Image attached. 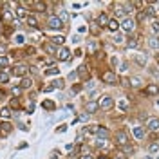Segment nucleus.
<instances>
[{
  "instance_id": "obj_1",
  "label": "nucleus",
  "mask_w": 159,
  "mask_h": 159,
  "mask_svg": "<svg viewBox=\"0 0 159 159\" xmlns=\"http://www.w3.org/2000/svg\"><path fill=\"white\" fill-rule=\"evenodd\" d=\"M112 141H114V145H116L118 148H121V147L132 143V141H130V132L125 130V129H118L114 132V136H112Z\"/></svg>"
},
{
  "instance_id": "obj_2",
  "label": "nucleus",
  "mask_w": 159,
  "mask_h": 159,
  "mask_svg": "<svg viewBox=\"0 0 159 159\" xmlns=\"http://www.w3.org/2000/svg\"><path fill=\"white\" fill-rule=\"evenodd\" d=\"M119 29H121L123 34L132 36L136 33V29H138V20L132 18V16H127L125 20H119Z\"/></svg>"
},
{
  "instance_id": "obj_3",
  "label": "nucleus",
  "mask_w": 159,
  "mask_h": 159,
  "mask_svg": "<svg viewBox=\"0 0 159 159\" xmlns=\"http://www.w3.org/2000/svg\"><path fill=\"white\" fill-rule=\"evenodd\" d=\"M99 80H101L105 85H118L121 76H119L114 69H105L101 74H99Z\"/></svg>"
},
{
  "instance_id": "obj_4",
  "label": "nucleus",
  "mask_w": 159,
  "mask_h": 159,
  "mask_svg": "<svg viewBox=\"0 0 159 159\" xmlns=\"http://www.w3.org/2000/svg\"><path fill=\"white\" fill-rule=\"evenodd\" d=\"M98 105H99V110H103V112H110V110L114 109L116 101H114V98H112L110 94H101L99 99H98Z\"/></svg>"
},
{
  "instance_id": "obj_5",
  "label": "nucleus",
  "mask_w": 159,
  "mask_h": 159,
  "mask_svg": "<svg viewBox=\"0 0 159 159\" xmlns=\"http://www.w3.org/2000/svg\"><path fill=\"white\" fill-rule=\"evenodd\" d=\"M27 72H29V65H27V63H22V61L11 67V74H13V76H16V78H20V80L25 78V76H27Z\"/></svg>"
},
{
  "instance_id": "obj_6",
  "label": "nucleus",
  "mask_w": 159,
  "mask_h": 159,
  "mask_svg": "<svg viewBox=\"0 0 159 159\" xmlns=\"http://www.w3.org/2000/svg\"><path fill=\"white\" fill-rule=\"evenodd\" d=\"M141 94L147 96V98H156V96H159V85L156 81H150V83L145 85V89L141 90Z\"/></svg>"
},
{
  "instance_id": "obj_7",
  "label": "nucleus",
  "mask_w": 159,
  "mask_h": 159,
  "mask_svg": "<svg viewBox=\"0 0 159 159\" xmlns=\"http://www.w3.org/2000/svg\"><path fill=\"white\" fill-rule=\"evenodd\" d=\"M145 129H147V132H150V134H157L159 132V118L157 116H150V118H147V121H145Z\"/></svg>"
},
{
  "instance_id": "obj_8",
  "label": "nucleus",
  "mask_w": 159,
  "mask_h": 159,
  "mask_svg": "<svg viewBox=\"0 0 159 159\" xmlns=\"http://www.w3.org/2000/svg\"><path fill=\"white\" fill-rule=\"evenodd\" d=\"M61 27H63V22L58 18V15H49V16H47V29L60 31Z\"/></svg>"
},
{
  "instance_id": "obj_9",
  "label": "nucleus",
  "mask_w": 159,
  "mask_h": 159,
  "mask_svg": "<svg viewBox=\"0 0 159 159\" xmlns=\"http://www.w3.org/2000/svg\"><path fill=\"white\" fill-rule=\"evenodd\" d=\"M109 13L107 11H101V13H98V16H96V25H98L99 29H107V25H109Z\"/></svg>"
},
{
  "instance_id": "obj_10",
  "label": "nucleus",
  "mask_w": 159,
  "mask_h": 159,
  "mask_svg": "<svg viewBox=\"0 0 159 159\" xmlns=\"http://www.w3.org/2000/svg\"><path fill=\"white\" fill-rule=\"evenodd\" d=\"M130 136H134V139L141 141V139L147 138V129L141 127V125H136V127H132V130H130Z\"/></svg>"
},
{
  "instance_id": "obj_11",
  "label": "nucleus",
  "mask_w": 159,
  "mask_h": 159,
  "mask_svg": "<svg viewBox=\"0 0 159 159\" xmlns=\"http://www.w3.org/2000/svg\"><path fill=\"white\" fill-rule=\"evenodd\" d=\"M130 78V89H145V85H147V81L141 78V76H129Z\"/></svg>"
},
{
  "instance_id": "obj_12",
  "label": "nucleus",
  "mask_w": 159,
  "mask_h": 159,
  "mask_svg": "<svg viewBox=\"0 0 159 159\" xmlns=\"http://www.w3.org/2000/svg\"><path fill=\"white\" fill-rule=\"evenodd\" d=\"M83 109H85V112L87 114H96L99 110V105H98V99H89V101H85V105H83Z\"/></svg>"
},
{
  "instance_id": "obj_13",
  "label": "nucleus",
  "mask_w": 159,
  "mask_h": 159,
  "mask_svg": "<svg viewBox=\"0 0 159 159\" xmlns=\"http://www.w3.org/2000/svg\"><path fill=\"white\" fill-rule=\"evenodd\" d=\"M109 136H110L109 127H105V125H98V129H96V138L98 139H109Z\"/></svg>"
},
{
  "instance_id": "obj_14",
  "label": "nucleus",
  "mask_w": 159,
  "mask_h": 159,
  "mask_svg": "<svg viewBox=\"0 0 159 159\" xmlns=\"http://www.w3.org/2000/svg\"><path fill=\"white\" fill-rule=\"evenodd\" d=\"M56 58L60 61H70V51L67 47H60L58 52H56Z\"/></svg>"
},
{
  "instance_id": "obj_15",
  "label": "nucleus",
  "mask_w": 159,
  "mask_h": 159,
  "mask_svg": "<svg viewBox=\"0 0 159 159\" xmlns=\"http://www.w3.org/2000/svg\"><path fill=\"white\" fill-rule=\"evenodd\" d=\"M132 61L136 63V65H139V67H147V63H148V56L147 54H134V58H132Z\"/></svg>"
},
{
  "instance_id": "obj_16",
  "label": "nucleus",
  "mask_w": 159,
  "mask_h": 159,
  "mask_svg": "<svg viewBox=\"0 0 159 159\" xmlns=\"http://www.w3.org/2000/svg\"><path fill=\"white\" fill-rule=\"evenodd\" d=\"M125 47H127V49H139V47H141V42H139L138 36L132 34V36L125 42Z\"/></svg>"
},
{
  "instance_id": "obj_17",
  "label": "nucleus",
  "mask_w": 159,
  "mask_h": 159,
  "mask_svg": "<svg viewBox=\"0 0 159 159\" xmlns=\"http://www.w3.org/2000/svg\"><path fill=\"white\" fill-rule=\"evenodd\" d=\"M110 40H112V43H114V45H123V43H125V42H127V38H125V34H123V33H114V34H112V36H110Z\"/></svg>"
},
{
  "instance_id": "obj_18",
  "label": "nucleus",
  "mask_w": 159,
  "mask_h": 159,
  "mask_svg": "<svg viewBox=\"0 0 159 159\" xmlns=\"http://www.w3.org/2000/svg\"><path fill=\"white\" fill-rule=\"evenodd\" d=\"M134 152H136V147H134V143H129V145H125V147H121V148H119V154H123L125 157L132 156Z\"/></svg>"
},
{
  "instance_id": "obj_19",
  "label": "nucleus",
  "mask_w": 159,
  "mask_h": 159,
  "mask_svg": "<svg viewBox=\"0 0 159 159\" xmlns=\"http://www.w3.org/2000/svg\"><path fill=\"white\" fill-rule=\"evenodd\" d=\"M107 31H109L110 34H114V33H118L119 31V20H116L114 16L109 20V25H107Z\"/></svg>"
},
{
  "instance_id": "obj_20",
  "label": "nucleus",
  "mask_w": 159,
  "mask_h": 159,
  "mask_svg": "<svg viewBox=\"0 0 159 159\" xmlns=\"http://www.w3.org/2000/svg\"><path fill=\"white\" fill-rule=\"evenodd\" d=\"M31 7H33V11H36V13H45V11H47V4L36 0V2H33V4H31Z\"/></svg>"
},
{
  "instance_id": "obj_21",
  "label": "nucleus",
  "mask_w": 159,
  "mask_h": 159,
  "mask_svg": "<svg viewBox=\"0 0 159 159\" xmlns=\"http://www.w3.org/2000/svg\"><path fill=\"white\" fill-rule=\"evenodd\" d=\"M87 51H89L92 56H96V54L99 52V43L96 42V40H90L89 43H87Z\"/></svg>"
},
{
  "instance_id": "obj_22",
  "label": "nucleus",
  "mask_w": 159,
  "mask_h": 159,
  "mask_svg": "<svg viewBox=\"0 0 159 159\" xmlns=\"http://www.w3.org/2000/svg\"><path fill=\"white\" fill-rule=\"evenodd\" d=\"M148 31L152 36H159V20H150Z\"/></svg>"
},
{
  "instance_id": "obj_23",
  "label": "nucleus",
  "mask_w": 159,
  "mask_h": 159,
  "mask_svg": "<svg viewBox=\"0 0 159 159\" xmlns=\"http://www.w3.org/2000/svg\"><path fill=\"white\" fill-rule=\"evenodd\" d=\"M43 51H45L47 54H51V56H56L58 47H56L54 43H51V42H45V43H43Z\"/></svg>"
},
{
  "instance_id": "obj_24",
  "label": "nucleus",
  "mask_w": 159,
  "mask_h": 159,
  "mask_svg": "<svg viewBox=\"0 0 159 159\" xmlns=\"http://www.w3.org/2000/svg\"><path fill=\"white\" fill-rule=\"evenodd\" d=\"M25 22L29 24V25L33 27V29H40V24H38V20H36V16H34L33 13H29V15H27V18H25Z\"/></svg>"
},
{
  "instance_id": "obj_25",
  "label": "nucleus",
  "mask_w": 159,
  "mask_h": 159,
  "mask_svg": "<svg viewBox=\"0 0 159 159\" xmlns=\"http://www.w3.org/2000/svg\"><path fill=\"white\" fill-rule=\"evenodd\" d=\"M31 87H33V80H31L29 76H25V78L20 80V89L22 90H27V89H31Z\"/></svg>"
},
{
  "instance_id": "obj_26",
  "label": "nucleus",
  "mask_w": 159,
  "mask_h": 159,
  "mask_svg": "<svg viewBox=\"0 0 159 159\" xmlns=\"http://www.w3.org/2000/svg\"><path fill=\"white\" fill-rule=\"evenodd\" d=\"M11 80V72L7 69L6 70H0V85H6V83H9Z\"/></svg>"
},
{
  "instance_id": "obj_27",
  "label": "nucleus",
  "mask_w": 159,
  "mask_h": 159,
  "mask_svg": "<svg viewBox=\"0 0 159 159\" xmlns=\"http://www.w3.org/2000/svg\"><path fill=\"white\" fill-rule=\"evenodd\" d=\"M78 76H80L81 80H87V78H90L89 70H87V65H80V67H78Z\"/></svg>"
},
{
  "instance_id": "obj_28",
  "label": "nucleus",
  "mask_w": 159,
  "mask_h": 159,
  "mask_svg": "<svg viewBox=\"0 0 159 159\" xmlns=\"http://www.w3.org/2000/svg\"><path fill=\"white\" fill-rule=\"evenodd\" d=\"M9 118H11V109L9 107H2L0 109V119L2 121H7Z\"/></svg>"
},
{
  "instance_id": "obj_29",
  "label": "nucleus",
  "mask_w": 159,
  "mask_h": 159,
  "mask_svg": "<svg viewBox=\"0 0 159 159\" xmlns=\"http://www.w3.org/2000/svg\"><path fill=\"white\" fill-rule=\"evenodd\" d=\"M0 127H2V136L9 134L11 130H13V125H11L9 121H0Z\"/></svg>"
},
{
  "instance_id": "obj_30",
  "label": "nucleus",
  "mask_w": 159,
  "mask_h": 159,
  "mask_svg": "<svg viewBox=\"0 0 159 159\" xmlns=\"http://www.w3.org/2000/svg\"><path fill=\"white\" fill-rule=\"evenodd\" d=\"M148 47L150 49L159 51V36H150L148 38Z\"/></svg>"
},
{
  "instance_id": "obj_31",
  "label": "nucleus",
  "mask_w": 159,
  "mask_h": 159,
  "mask_svg": "<svg viewBox=\"0 0 159 159\" xmlns=\"http://www.w3.org/2000/svg\"><path fill=\"white\" fill-rule=\"evenodd\" d=\"M7 65H9V58H7V54H0V70H6L7 69Z\"/></svg>"
},
{
  "instance_id": "obj_32",
  "label": "nucleus",
  "mask_w": 159,
  "mask_h": 159,
  "mask_svg": "<svg viewBox=\"0 0 159 159\" xmlns=\"http://www.w3.org/2000/svg\"><path fill=\"white\" fill-rule=\"evenodd\" d=\"M49 42H51V43H54L56 47H60V45L63 47V42H65V36H63V34H61V36H52V38L49 40Z\"/></svg>"
},
{
  "instance_id": "obj_33",
  "label": "nucleus",
  "mask_w": 159,
  "mask_h": 159,
  "mask_svg": "<svg viewBox=\"0 0 159 159\" xmlns=\"http://www.w3.org/2000/svg\"><path fill=\"white\" fill-rule=\"evenodd\" d=\"M107 145H109V141H107V139H98V138H96V141H94V147L99 148V150H105V148H107Z\"/></svg>"
},
{
  "instance_id": "obj_34",
  "label": "nucleus",
  "mask_w": 159,
  "mask_h": 159,
  "mask_svg": "<svg viewBox=\"0 0 159 159\" xmlns=\"http://www.w3.org/2000/svg\"><path fill=\"white\" fill-rule=\"evenodd\" d=\"M4 7H6V9L2 11V18H4V20H13V18H15V13L7 9V4H6Z\"/></svg>"
},
{
  "instance_id": "obj_35",
  "label": "nucleus",
  "mask_w": 159,
  "mask_h": 159,
  "mask_svg": "<svg viewBox=\"0 0 159 159\" xmlns=\"http://www.w3.org/2000/svg\"><path fill=\"white\" fill-rule=\"evenodd\" d=\"M42 107H43L45 110H54L56 109L54 101H51V99H43V101H42Z\"/></svg>"
},
{
  "instance_id": "obj_36",
  "label": "nucleus",
  "mask_w": 159,
  "mask_h": 159,
  "mask_svg": "<svg viewBox=\"0 0 159 159\" xmlns=\"http://www.w3.org/2000/svg\"><path fill=\"white\" fill-rule=\"evenodd\" d=\"M51 85H52V89H63V87H65V80H63V78H58V80H54Z\"/></svg>"
},
{
  "instance_id": "obj_37",
  "label": "nucleus",
  "mask_w": 159,
  "mask_h": 159,
  "mask_svg": "<svg viewBox=\"0 0 159 159\" xmlns=\"http://www.w3.org/2000/svg\"><path fill=\"white\" fill-rule=\"evenodd\" d=\"M58 72H60V69L56 67V65H54V67H49V69L43 70V74H45V76H56Z\"/></svg>"
},
{
  "instance_id": "obj_38",
  "label": "nucleus",
  "mask_w": 159,
  "mask_h": 159,
  "mask_svg": "<svg viewBox=\"0 0 159 159\" xmlns=\"http://www.w3.org/2000/svg\"><path fill=\"white\" fill-rule=\"evenodd\" d=\"M159 152V141H152L148 145V154H156Z\"/></svg>"
},
{
  "instance_id": "obj_39",
  "label": "nucleus",
  "mask_w": 159,
  "mask_h": 159,
  "mask_svg": "<svg viewBox=\"0 0 159 159\" xmlns=\"http://www.w3.org/2000/svg\"><path fill=\"white\" fill-rule=\"evenodd\" d=\"M119 85H121L123 89H130V78H129V76H121V80H119Z\"/></svg>"
},
{
  "instance_id": "obj_40",
  "label": "nucleus",
  "mask_w": 159,
  "mask_h": 159,
  "mask_svg": "<svg viewBox=\"0 0 159 159\" xmlns=\"http://www.w3.org/2000/svg\"><path fill=\"white\" fill-rule=\"evenodd\" d=\"M81 90H83V85H81V83H74V85L70 87V92H72V94H80Z\"/></svg>"
},
{
  "instance_id": "obj_41",
  "label": "nucleus",
  "mask_w": 159,
  "mask_h": 159,
  "mask_svg": "<svg viewBox=\"0 0 159 159\" xmlns=\"http://www.w3.org/2000/svg\"><path fill=\"white\" fill-rule=\"evenodd\" d=\"M109 61H110V65H112V67H119V63H121V60H119L116 54H112Z\"/></svg>"
},
{
  "instance_id": "obj_42",
  "label": "nucleus",
  "mask_w": 159,
  "mask_h": 159,
  "mask_svg": "<svg viewBox=\"0 0 159 159\" xmlns=\"http://www.w3.org/2000/svg\"><path fill=\"white\" fill-rule=\"evenodd\" d=\"M58 18L61 20V22H63V24H65V22H67V20H69V16H67V11H65V9L58 11Z\"/></svg>"
},
{
  "instance_id": "obj_43",
  "label": "nucleus",
  "mask_w": 159,
  "mask_h": 159,
  "mask_svg": "<svg viewBox=\"0 0 159 159\" xmlns=\"http://www.w3.org/2000/svg\"><path fill=\"white\" fill-rule=\"evenodd\" d=\"M118 107L121 110H129V103H127L125 99H119V101H118Z\"/></svg>"
},
{
  "instance_id": "obj_44",
  "label": "nucleus",
  "mask_w": 159,
  "mask_h": 159,
  "mask_svg": "<svg viewBox=\"0 0 159 159\" xmlns=\"http://www.w3.org/2000/svg\"><path fill=\"white\" fill-rule=\"evenodd\" d=\"M118 70L127 72V70H129V61H121V63H119V67H118Z\"/></svg>"
},
{
  "instance_id": "obj_45",
  "label": "nucleus",
  "mask_w": 159,
  "mask_h": 159,
  "mask_svg": "<svg viewBox=\"0 0 159 159\" xmlns=\"http://www.w3.org/2000/svg\"><path fill=\"white\" fill-rule=\"evenodd\" d=\"M11 107H13V109H20L18 98H13V99H11Z\"/></svg>"
},
{
  "instance_id": "obj_46",
  "label": "nucleus",
  "mask_w": 159,
  "mask_h": 159,
  "mask_svg": "<svg viewBox=\"0 0 159 159\" xmlns=\"http://www.w3.org/2000/svg\"><path fill=\"white\" fill-rule=\"evenodd\" d=\"M11 92H13L15 96H20V94H22V89H20V87H13V89H11Z\"/></svg>"
},
{
  "instance_id": "obj_47",
  "label": "nucleus",
  "mask_w": 159,
  "mask_h": 159,
  "mask_svg": "<svg viewBox=\"0 0 159 159\" xmlns=\"http://www.w3.org/2000/svg\"><path fill=\"white\" fill-rule=\"evenodd\" d=\"M58 156H60V152H58V150H54V152L51 154V157H49V159H60Z\"/></svg>"
},
{
  "instance_id": "obj_48",
  "label": "nucleus",
  "mask_w": 159,
  "mask_h": 159,
  "mask_svg": "<svg viewBox=\"0 0 159 159\" xmlns=\"http://www.w3.org/2000/svg\"><path fill=\"white\" fill-rule=\"evenodd\" d=\"M6 51H7V45H6V43H0V54H2V52L6 54Z\"/></svg>"
},
{
  "instance_id": "obj_49",
  "label": "nucleus",
  "mask_w": 159,
  "mask_h": 159,
  "mask_svg": "<svg viewBox=\"0 0 159 159\" xmlns=\"http://www.w3.org/2000/svg\"><path fill=\"white\" fill-rule=\"evenodd\" d=\"M96 159H112V157L107 156V154H99V156H96Z\"/></svg>"
},
{
  "instance_id": "obj_50",
  "label": "nucleus",
  "mask_w": 159,
  "mask_h": 159,
  "mask_svg": "<svg viewBox=\"0 0 159 159\" xmlns=\"http://www.w3.org/2000/svg\"><path fill=\"white\" fill-rule=\"evenodd\" d=\"M67 130V125H60L58 129H56V132H65Z\"/></svg>"
},
{
  "instance_id": "obj_51",
  "label": "nucleus",
  "mask_w": 159,
  "mask_h": 159,
  "mask_svg": "<svg viewBox=\"0 0 159 159\" xmlns=\"http://www.w3.org/2000/svg\"><path fill=\"white\" fill-rule=\"evenodd\" d=\"M25 52H27V54H34V47H27Z\"/></svg>"
},
{
  "instance_id": "obj_52",
  "label": "nucleus",
  "mask_w": 159,
  "mask_h": 159,
  "mask_svg": "<svg viewBox=\"0 0 159 159\" xmlns=\"http://www.w3.org/2000/svg\"><path fill=\"white\" fill-rule=\"evenodd\" d=\"M112 159H127V157H125L123 154H116V156H114V157H112Z\"/></svg>"
},
{
  "instance_id": "obj_53",
  "label": "nucleus",
  "mask_w": 159,
  "mask_h": 159,
  "mask_svg": "<svg viewBox=\"0 0 159 159\" xmlns=\"http://www.w3.org/2000/svg\"><path fill=\"white\" fill-rule=\"evenodd\" d=\"M52 90V85H47V87H43V92H51Z\"/></svg>"
},
{
  "instance_id": "obj_54",
  "label": "nucleus",
  "mask_w": 159,
  "mask_h": 159,
  "mask_svg": "<svg viewBox=\"0 0 159 159\" xmlns=\"http://www.w3.org/2000/svg\"><path fill=\"white\" fill-rule=\"evenodd\" d=\"M154 60H156V63H157V67H159V52H156V54H154Z\"/></svg>"
},
{
  "instance_id": "obj_55",
  "label": "nucleus",
  "mask_w": 159,
  "mask_h": 159,
  "mask_svg": "<svg viewBox=\"0 0 159 159\" xmlns=\"http://www.w3.org/2000/svg\"><path fill=\"white\" fill-rule=\"evenodd\" d=\"M145 159H152V157H150V156H147V157H145Z\"/></svg>"
},
{
  "instance_id": "obj_56",
  "label": "nucleus",
  "mask_w": 159,
  "mask_h": 159,
  "mask_svg": "<svg viewBox=\"0 0 159 159\" xmlns=\"http://www.w3.org/2000/svg\"><path fill=\"white\" fill-rule=\"evenodd\" d=\"M0 136H2V127H0Z\"/></svg>"
},
{
  "instance_id": "obj_57",
  "label": "nucleus",
  "mask_w": 159,
  "mask_h": 159,
  "mask_svg": "<svg viewBox=\"0 0 159 159\" xmlns=\"http://www.w3.org/2000/svg\"><path fill=\"white\" fill-rule=\"evenodd\" d=\"M80 159H81V157H80Z\"/></svg>"
}]
</instances>
